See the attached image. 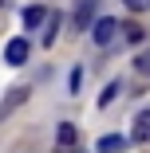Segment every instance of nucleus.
I'll return each mask as SVG.
<instances>
[{
    "instance_id": "obj_8",
    "label": "nucleus",
    "mask_w": 150,
    "mask_h": 153,
    "mask_svg": "<svg viewBox=\"0 0 150 153\" xmlns=\"http://www.w3.org/2000/svg\"><path fill=\"white\" fill-rule=\"evenodd\" d=\"M123 149H127V137H118V134L99 137V153H123Z\"/></svg>"
},
{
    "instance_id": "obj_12",
    "label": "nucleus",
    "mask_w": 150,
    "mask_h": 153,
    "mask_svg": "<svg viewBox=\"0 0 150 153\" xmlns=\"http://www.w3.org/2000/svg\"><path fill=\"white\" fill-rule=\"evenodd\" d=\"M55 32H59V20L51 16V20H47V32H44V43H55Z\"/></svg>"
},
{
    "instance_id": "obj_7",
    "label": "nucleus",
    "mask_w": 150,
    "mask_h": 153,
    "mask_svg": "<svg viewBox=\"0 0 150 153\" xmlns=\"http://www.w3.org/2000/svg\"><path fill=\"white\" fill-rule=\"evenodd\" d=\"M130 137H134V141H150V110H142V114L134 118V130H130Z\"/></svg>"
},
{
    "instance_id": "obj_13",
    "label": "nucleus",
    "mask_w": 150,
    "mask_h": 153,
    "mask_svg": "<svg viewBox=\"0 0 150 153\" xmlns=\"http://www.w3.org/2000/svg\"><path fill=\"white\" fill-rule=\"evenodd\" d=\"M123 4H127L130 12H146V8H150V0H123Z\"/></svg>"
},
{
    "instance_id": "obj_11",
    "label": "nucleus",
    "mask_w": 150,
    "mask_h": 153,
    "mask_svg": "<svg viewBox=\"0 0 150 153\" xmlns=\"http://www.w3.org/2000/svg\"><path fill=\"white\" fill-rule=\"evenodd\" d=\"M115 94H118V82H111L103 94H99V106H111V98H115Z\"/></svg>"
},
{
    "instance_id": "obj_9",
    "label": "nucleus",
    "mask_w": 150,
    "mask_h": 153,
    "mask_svg": "<svg viewBox=\"0 0 150 153\" xmlns=\"http://www.w3.org/2000/svg\"><path fill=\"white\" fill-rule=\"evenodd\" d=\"M134 71L150 79V51H138V55H134Z\"/></svg>"
},
{
    "instance_id": "obj_2",
    "label": "nucleus",
    "mask_w": 150,
    "mask_h": 153,
    "mask_svg": "<svg viewBox=\"0 0 150 153\" xmlns=\"http://www.w3.org/2000/svg\"><path fill=\"white\" fill-rule=\"evenodd\" d=\"M75 141H79V130L71 126V122H63V126L55 130V149H59V153H71Z\"/></svg>"
},
{
    "instance_id": "obj_5",
    "label": "nucleus",
    "mask_w": 150,
    "mask_h": 153,
    "mask_svg": "<svg viewBox=\"0 0 150 153\" xmlns=\"http://www.w3.org/2000/svg\"><path fill=\"white\" fill-rule=\"evenodd\" d=\"M4 59H8L12 67H20L24 59H28V39H12V43L4 47Z\"/></svg>"
},
{
    "instance_id": "obj_4",
    "label": "nucleus",
    "mask_w": 150,
    "mask_h": 153,
    "mask_svg": "<svg viewBox=\"0 0 150 153\" xmlns=\"http://www.w3.org/2000/svg\"><path fill=\"white\" fill-rule=\"evenodd\" d=\"M24 98H28V86H12L8 94H4V102H0V118H8L12 110H20V106H24Z\"/></svg>"
},
{
    "instance_id": "obj_6",
    "label": "nucleus",
    "mask_w": 150,
    "mask_h": 153,
    "mask_svg": "<svg viewBox=\"0 0 150 153\" xmlns=\"http://www.w3.org/2000/svg\"><path fill=\"white\" fill-rule=\"evenodd\" d=\"M44 20H47V8L44 4H28L24 8V27H40Z\"/></svg>"
},
{
    "instance_id": "obj_10",
    "label": "nucleus",
    "mask_w": 150,
    "mask_h": 153,
    "mask_svg": "<svg viewBox=\"0 0 150 153\" xmlns=\"http://www.w3.org/2000/svg\"><path fill=\"white\" fill-rule=\"evenodd\" d=\"M118 32H123V36H127L130 43H138V39H142V27H138V24H123Z\"/></svg>"
},
{
    "instance_id": "obj_14",
    "label": "nucleus",
    "mask_w": 150,
    "mask_h": 153,
    "mask_svg": "<svg viewBox=\"0 0 150 153\" xmlns=\"http://www.w3.org/2000/svg\"><path fill=\"white\" fill-rule=\"evenodd\" d=\"M0 4H4V0H0Z\"/></svg>"
},
{
    "instance_id": "obj_3",
    "label": "nucleus",
    "mask_w": 150,
    "mask_h": 153,
    "mask_svg": "<svg viewBox=\"0 0 150 153\" xmlns=\"http://www.w3.org/2000/svg\"><path fill=\"white\" fill-rule=\"evenodd\" d=\"M95 4H99V0H75V27H79V32H87V27H91V20H95Z\"/></svg>"
},
{
    "instance_id": "obj_1",
    "label": "nucleus",
    "mask_w": 150,
    "mask_h": 153,
    "mask_svg": "<svg viewBox=\"0 0 150 153\" xmlns=\"http://www.w3.org/2000/svg\"><path fill=\"white\" fill-rule=\"evenodd\" d=\"M91 36H95L99 47H111L115 36H118V20H111V16H107V20H95V32H91Z\"/></svg>"
}]
</instances>
